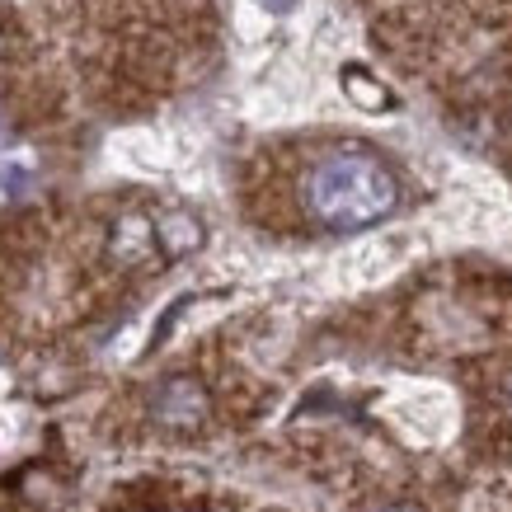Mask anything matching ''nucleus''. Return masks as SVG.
I'll use <instances>...</instances> for the list:
<instances>
[{"instance_id":"nucleus-3","label":"nucleus","mask_w":512,"mask_h":512,"mask_svg":"<svg viewBox=\"0 0 512 512\" xmlns=\"http://www.w3.org/2000/svg\"><path fill=\"white\" fill-rule=\"evenodd\" d=\"M146 249H151V226L141 217L118 221V231H113V259H118V264H137Z\"/></svg>"},{"instance_id":"nucleus-2","label":"nucleus","mask_w":512,"mask_h":512,"mask_svg":"<svg viewBox=\"0 0 512 512\" xmlns=\"http://www.w3.org/2000/svg\"><path fill=\"white\" fill-rule=\"evenodd\" d=\"M202 414H207V395H202V386L193 381V376H174V381H165L156 395V419L170 423V428H193V423H202Z\"/></svg>"},{"instance_id":"nucleus-5","label":"nucleus","mask_w":512,"mask_h":512,"mask_svg":"<svg viewBox=\"0 0 512 512\" xmlns=\"http://www.w3.org/2000/svg\"><path fill=\"white\" fill-rule=\"evenodd\" d=\"M5 137H10V127H5V118H0V141H5Z\"/></svg>"},{"instance_id":"nucleus-1","label":"nucleus","mask_w":512,"mask_h":512,"mask_svg":"<svg viewBox=\"0 0 512 512\" xmlns=\"http://www.w3.org/2000/svg\"><path fill=\"white\" fill-rule=\"evenodd\" d=\"M301 198L325 231H367L395 212L400 184L386 160H376L372 151H329L311 165Z\"/></svg>"},{"instance_id":"nucleus-4","label":"nucleus","mask_w":512,"mask_h":512,"mask_svg":"<svg viewBox=\"0 0 512 512\" xmlns=\"http://www.w3.org/2000/svg\"><path fill=\"white\" fill-rule=\"evenodd\" d=\"M156 235H160V245L170 249V254H188V249L202 240V226L188 217V212H170V217L160 221Z\"/></svg>"}]
</instances>
